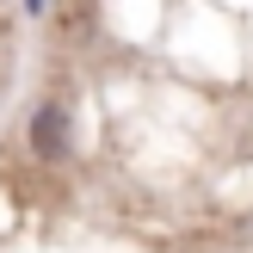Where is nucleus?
Instances as JSON below:
<instances>
[{"label":"nucleus","instance_id":"f257e3e1","mask_svg":"<svg viewBox=\"0 0 253 253\" xmlns=\"http://www.w3.org/2000/svg\"><path fill=\"white\" fill-rule=\"evenodd\" d=\"M31 148H37V155H49V161L68 148V136H62V111H56V105H43V111L31 118Z\"/></svg>","mask_w":253,"mask_h":253}]
</instances>
